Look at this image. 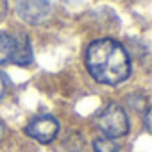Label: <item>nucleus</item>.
<instances>
[{
	"label": "nucleus",
	"mask_w": 152,
	"mask_h": 152,
	"mask_svg": "<svg viewBox=\"0 0 152 152\" xmlns=\"http://www.w3.org/2000/svg\"><path fill=\"white\" fill-rule=\"evenodd\" d=\"M86 68L100 84L116 86L129 79L131 59L127 50L111 38L93 41L86 50Z\"/></svg>",
	"instance_id": "1"
},
{
	"label": "nucleus",
	"mask_w": 152,
	"mask_h": 152,
	"mask_svg": "<svg viewBox=\"0 0 152 152\" xmlns=\"http://www.w3.org/2000/svg\"><path fill=\"white\" fill-rule=\"evenodd\" d=\"M97 125L104 132V136H107L111 140L125 136L129 132V118H127L124 107L115 102L107 104L102 109V113L97 118Z\"/></svg>",
	"instance_id": "2"
},
{
	"label": "nucleus",
	"mask_w": 152,
	"mask_h": 152,
	"mask_svg": "<svg viewBox=\"0 0 152 152\" xmlns=\"http://www.w3.org/2000/svg\"><path fill=\"white\" fill-rule=\"evenodd\" d=\"M16 13L29 25H41L52 13V0H16Z\"/></svg>",
	"instance_id": "3"
},
{
	"label": "nucleus",
	"mask_w": 152,
	"mask_h": 152,
	"mask_svg": "<svg viewBox=\"0 0 152 152\" xmlns=\"http://www.w3.org/2000/svg\"><path fill=\"white\" fill-rule=\"evenodd\" d=\"M25 132H27V136H31L32 140H36L39 143H50L59 132V122L50 115L36 116L32 122L27 124Z\"/></svg>",
	"instance_id": "4"
},
{
	"label": "nucleus",
	"mask_w": 152,
	"mask_h": 152,
	"mask_svg": "<svg viewBox=\"0 0 152 152\" xmlns=\"http://www.w3.org/2000/svg\"><path fill=\"white\" fill-rule=\"evenodd\" d=\"M32 61V48H31V41L25 34H18L15 38V52H13V59L11 63L18 64V66H27Z\"/></svg>",
	"instance_id": "5"
},
{
	"label": "nucleus",
	"mask_w": 152,
	"mask_h": 152,
	"mask_svg": "<svg viewBox=\"0 0 152 152\" xmlns=\"http://www.w3.org/2000/svg\"><path fill=\"white\" fill-rule=\"evenodd\" d=\"M15 52V36L0 32V64L11 63Z\"/></svg>",
	"instance_id": "6"
},
{
	"label": "nucleus",
	"mask_w": 152,
	"mask_h": 152,
	"mask_svg": "<svg viewBox=\"0 0 152 152\" xmlns=\"http://www.w3.org/2000/svg\"><path fill=\"white\" fill-rule=\"evenodd\" d=\"M93 150H95V152H120L118 145H116L111 138H107V136L97 138V140L93 141Z\"/></svg>",
	"instance_id": "7"
},
{
	"label": "nucleus",
	"mask_w": 152,
	"mask_h": 152,
	"mask_svg": "<svg viewBox=\"0 0 152 152\" xmlns=\"http://www.w3.org/2000/svg\"><path fill=\"white\" fill-rule=\"evenodd\" d=\"M7 91V79H6V75L0 72V99H2Z\"/></svg>",
	"instance_id": "8"
},
{
	"label": "nucleus",
	"mask_w": 152,
	"mask_h": 152,
	"mask_svg": "<svg viewBox=\"0 0 152 152\" xmlns=\"http://www.w3.org/2000/svg\"><path fill=\"white\" fill-rule=\"evenodd\" d=\"M7 15V0H0V20H4Z\"/></svg>",
	"instance_id": "9"
},
{
	"label": "nucleus",
	"mask_w": 152,
	"mask_h": 152,
	"mask_svg": "<svg viewBox=\"0 0 152 152\" xmlns=\"http://www.w3.org/2000/svg\"><path fill=\"white\" fill-rule=\"evenodd\" d=\"M145 129L150 131V109H147V113H145Z\"/></svg>",
	"instance_id": "10"
},
{
	"label": "nucleus",
	"mask_w": 152,
	"mask_h": 152,
	"mask_svg": "<svg viewBox=\"0 0 152 152\" xmlns=\"http://www.w3.org/2000/svg\"><path fill=\"white\" fill-rule=\"evenodd\" d=\"M4 134H6V124H4L2 120H0V140L4 138Z\"/></svg>",
	"instance_id": "11"
},
{
	"label": "nucleus",
	"mask_w": 152,
	"mask_h": 152,
	"mask_svg": "<svg viewBox=\"0 0 152 152\" xmlns=\"http://www.w3.org/2000/svg\"><path fill=\"white\" fill-rule=\"evenodd\" d=\"M64 2H70V0H64Z\"/></svg>",
	"instance_id": "12"
}]
</instances>
